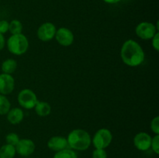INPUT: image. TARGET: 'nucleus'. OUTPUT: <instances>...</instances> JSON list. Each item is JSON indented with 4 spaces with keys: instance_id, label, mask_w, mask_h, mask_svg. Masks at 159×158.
<instances>
[{
    "instance_id": "1",
    "label": "nucleus",
    "mask_w": 159,
    "mask_h": 158,
    "mask_svg": "<svg viewBox=\"0 0 159 158\" xmlns=\"http://www.w3.org/2000/svg\"><path fill=\"white\" fill-rule=\"evenodd\" d=\"M120 57L126 65L134 68L142 64L145 59V54L142 46L138 42L129 39L123 43Z\"/></svg>"
},
{
    "instance_id": "2",
    "label": "nucleus",
    "mask_w": 159,
    "mask_h": 158,
    "mask_svg": "<svg viewBox=\"0 0 159 158\" xmlns=\"http://www.w3.org/2000/svg\"><path fill=\"white\" fill-rule=\"evenodd\" d=\"M68 147L73 150L85 151L88 150L92 143V138L89 133L82 129L71 130L67 137Z\"/></svg>"
},
{
    "instance_id": "3",
    "label": "nucleus",
    "mask_w": 159,
    "mask_h": 158,
    "mask_svg": "<svg viewBox=\"0 0 159 158\" xmlns=\"http://www.w3.org/2000/svg\"><path fill=\"white\" fill-rule=\"evenodd\" d=\"M7 49L11 54L20 56L26 53L29 49V40L23 33L10 36L6 41Z\"/></svg>"
},
{
    "instance_id": "4",
    "label": "nucleus",
    "mask_w": 159,
    "mask_h": 158,
    "mask_svg": "<svg viewBox=\"0 0 159 158\" xmlns=\"http://www.w3.org/2000/svg\"><path fill=\"white\" fill-rule=\"evenodd\" d=\"M113 140L111 131L107 128L99 129L96 132L92 139V143L95 149H106L110 145Z\"/></svg>"
},
{
    "instance_id": "5",
    "label": "nucleus",
    "mask_w": 159,
    "mask_h": 158,
    "mask_svg": "<svg viewBox=\"0 0 159 158\" xmlns=\"http://www.w3.org/2000/svg\"><path fill=\"white\" fill-rule=\"evenodd\" d=\"M17 100L20 106L25 109H32L38 102L37 94L29 88L21 90L18 94Z\"/></svg>"
},
{
    "instance_id": "6",
    "label": "nucleus",
    "mask_w": 159,
    "mask_h": 158,
    "mask_svg": "<svg viewBox=\"0 0 159 158\" xmlns=\"http://www.w3.org/2000/svg\"><path fill=\"white\" fill-rule=\"evenodd\" d=\"M158 32L157 26L150 22H141L135 29L136 35L142 40H152Z\"/></svg>"
},
{
    "instance_id": "7",
    "label": "nucleus",
    "mask_w": 159,
    "mask_h": 158,
    "mask_svg": "<svg viewBox=\"0 0 159 158\" xmlns=\"http://www.w3.org/2000/svg\"><path fill=\"white\" fill-rule=\"evenodd\" d=\"M57 28L54 23L51 22H46L40 25L37 29V37L40 40L43 42L51 41L55 37Z\"/></svg>"
},
{
    "instance_id": "8",
    "label": "nucleus",
    "mask_w": 159,
    "mask_h": 158,
    "mask_svg": "<svg viewBox=\"0 0 159 158\" xmlns=\"http://www.w3.org/2000/svg\"><path fill=\"white\" fill-rule=\"evenodd\" d=\"M16 151L21 156H29L34 153L36 145L30 139H20L18 143L16 145Z\"/></svg>"
},
{
    "instance_id": "9",
    "label": "nucleus",
    "mask_w": 159,
    "mask_h": 158,
    "mask_svg": "<svg viewBox=\"0 0 159 158\" xmlns=\"http://www.w3.org/2000/svg\"><path fill=\"white\" fill-rule=\"evenodd\" d=\"M54 37L57 43L63 46H71L75 40L72 31L66 27H61L57 29Z\"/></svg>"
},
{
    "instance_id": "10",
    "label": "nucleus",
    "mask_w": 159,
    "mask_h": 158,
    "mask_svg": "<svg viewBox=\"0 0 159 158\" xmlns=\"http://www.w3.org/2000/svg\"><path fill=\"white\" fill-rule=\"evenodd\" d=\"M152 136L145 132H140L134 137V147L140 151H147L151 149Z\"/></svg>"
},
{
    "instance_id": "11",
    "label": "nucleus",
    "mask_w": 159,
    "mask_h": 158,
    "mask_svg": "<svg viewBox=\"0 0 159 158\" xmlns=\"http://www.w3.org/2000/svg\"><path fill=\"white\" fill-rule=\"evenodd\" d=\"M15 88V79L12 74H0V94L7 95L11 94Z\"/></svg>"
},
{
    "instance_id": "12",
    "label": "nucleus",
    "mask_w": 159,
    "mask_h": 158,
    "mask_svg": "<svg viewBox=\"0 0 159 158\" xmlns=\"http://www.w3.org/2000/svg\"><path fill=\"white\" fill-rule=\"evenodd\" d=\"M47 144H48V148L52 151H54L55 153L60 151V150L69 148L67 138L61 136H52V137L50 138Z\"/></svg>"
},
{
    "instance_id": "13",
    "label": "nucleus",
    "mask_w": 159,
    "mask_h": 158,
    "mask_svg": "<svg viewBox=\"0 0 159 158\" xmlns=\"http://www.w3.org/2000/svg\"><path fill=\"white\" fill-rule=\"evenodd\" d=\"M6 115H7L6 118H7L8 122L12 125L20 124L24 119V112L23 109L20 108H10Z\"/></svg>"
},
{
    "instance_id": "14",
    "label": "nucleus",
    "mask_w": 159,
    "mask_h": 158,
    "mask_svg": "<svg viewBox=\"0 0 159 158\" xmlns=\"http://www.w3.org/2000/svg\"><path fill=\"white\" fill-rule=\"evenodd\" d=\"M34 108L35 109V112L37 113V116L40 117L49 116L51 112V105L48 102L43 101H38Z\"/></svg>"
},
{
    "instance_id": "15",
    "label": "nucleus",
    "mask_w": 159,
    "mask_h": 158,
    "mask_svg": "<svg viewBox=\"0 0 159 158\" xmlns=\"http://www.w3.org/2000/svg\"><path fill=\"white\" fill-rule=\"evenodd\" d=\"M17 66H18V64H17V62L15 59L8 58L2 63L1 69L4 74H12L17 69Z\"/></svg>"
},
{
    "instance_id": "16",
    "label": "nucleus",
    "mask_w": 159,
    "mask_h": 158,
    "mask_svg": "<svg viewBox=\"0 0 159 158\" xmlns=\"http://www.w3.org/2000/svg\"><path fill=\"white\" fill-rule=\"evenodd\" d=\"M16 151L14 146L4 144L0 147V158H14Z\"/></svg>"
},
{
    "instance_id": "17",
    "label": "nucleus",
    "mask_w": 159,
    "mask_h": 158,
    "mask_svg": "<svg viewBox=\"0 0 159 158\" xmlns=\"http://www.w3.org/2000/svg\"><path fill=\"white\" fill-rule=\"evenodd\" d=\"M11 108V103L6 95L0 94V115L4 116Z\"/></svg>"
},
{
    "instance_id": "18",
    "label": "nucleus",
    "mask_w": 159,
    "mask_h": 158,
    "mask_svg": "<svg viewBox=\"0 0 159 158\" xmlns=\"http://www.w3.org/2000/svg\"><path fill=\"white\" fill-rule=\"evenodd\" d=\"M53 158H78V155L75 150L67 148L56 152Z\"/></svg>"
},
{
    "instance_id": "19",
    "label": "nucleus",
    "mask_w": 159,
    "mask_h": 158,
    "mask_svg": "<svg viewBox=\"0 0 159 158\" xmlns=\"http://www.w3.org/2000/svg\"><path fill=\"white\" fill-rule=\"evenodd\" d=\"M9 31L12 35L22 33L23 24L18 20H12L9 24Z\"/></svg>"
},
{
    "instance_id": "20",
    "label": "nucleus",
    "mask_w": 159,
    "mask_h": 158,
    "mask_svg": "<svg viewBox=\"0 0 159 158\" xmlns=\"http://www.w3.org/2000/svg\"><path fill=\"white\" fill-rule=\"evenodd\" d=\"M20 137H19L18 134L16 133H9L6 135V142L7 144L12 145L16 147L17 143H18L19 140H20Z\"/></svg>"
},
{
    "instance_id": "21",
    "label": "nucleus",
    "mask_w": 159,
    "mask_h": 158,
    "mask_svg": "<svg viewBox=\"0 0 159 158\" xmlns=\"http://www.w3.org/2000/svg\"><path fill=\"white\" fill-rule=\"evenodd\" d=\"M151 130L155 133V135H159V117L155 116L151 121L150 124Z\"/></svg>"
},
{
    "instance_id": "22",
    "label": "nucleus",
    "mask_w": 159,
    "mask_h": 158,
    "mask_svg": "<svg viewBox=\"0 0 159 158\" xmlns=\"http://www.w3.org/2000/svg\"><path fill=\"white\" fill-rule=\"evenodd\" d=\"M151 148L154 153L159 154V135H155V136L152 138Z\"/></svg>"
},
{
    "instance_id": "23",
    "label": "nucleus",
    "mask_w": 159,
    "mask_h": 158,
    "mask_svg": "<svg viewBox=\"0 0 159 158\" xmlns=\"http://www.w3.org/2000/svg\"><path fill=\"white\" fill-rule=\"evenodd\" d=\"M92 156L93 158H107V153L105 149H95Z\"/></svg>"
},
{
    "instance_id": "24",
    "label": "nucleus",
    "mask_w": 159,
    "mask_h": 158,
    "mask_svg": "<svg viewBox=\"0 0 159 158\" xmlns=\"http://www.w3.org/2000/svg\"><path fill=\"white\" fill-rule=\"evenodd\" d=\"M9 24L6 20H0V33L4 34L9 31Z\"/></svg>"
},
{
    "instance_id": "25",
    "label": "nucleus",
    "mask_w": 159,
    "mask_h": 158,
    "mask_svg": "<svg viewBox=\"0 0 159 158\" xmlns=\"http://www.w3.org/2000/svg\"><path fill=\"white\" fill-rule=\"evenodd\" d=\"M152 45L153 46L154 50L158 52L159 51V33L158 32L155 36L153 37V38L152 39Z\"/></svg>"
},
{
    "instance_id": "26",
    "label": "nucleus",
    "mask_w": 159,
    "mask_h": 158,
    "mask_svg": "<svg viewBox=\"0 0 159 158\" xmlns=\"http://www.w3.org/2000/svg\"><path fill=\"white\" fill-rule=\"evenodd\" d=\"M6 39H5L3 34L0 33V50L4 49L5 46H6Z\"/></svg>"
},
{
    "instance_id": "27",
    "label": "nucleus",
    "mask_w": 159,
    "mask_h": 158,
    "mask_svg": "<svg viewBox=\"0 0 159 158\" xmlns=\"http://www.w3.org/2000/svg\"><path fill=\"white\" fill-rule=\"evenodd\" d=\"M103 2H105L106 3H108V4H116V3L120 2L121 0H102Z\"/></svg>"
}]
</instances>
